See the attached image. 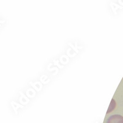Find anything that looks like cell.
Returning a JSON list of instances; mask_svg holds the SVG:
<instances>
[{
	"label": "cell",
	"instance_id": "6da1fadb",
	"mask_svg": "<svg viewBox=\"0 0 123 123\" xmlns=\"http://www.w3.org/2000/svg\"><path fill=\"white\" fill-rule=\"evenodd\" d=\"M106 123H123V116L120 115H113L110 116Z\"/></svg>",
	"mask_w": 123,
	"mask_h": 123
},
{
	"label": "cell",
	"instance_id": "7a4b0ae2",
	"mask_svg": "<svg viewBox=\"0 0 123 123\" xmlns=\"http://www.w3.org/2000/svg\"><path fill=\"white\" fill-rule=\"evenodd\" d=\"M116 102H115V100L113 98V99L111 100V101L110 105L109 108H108V109L107 113H110V112H111L115 108H116Z\"/></svg>",
	"mask_w": 123,
	"mask_h": 123
}]
</instances>
